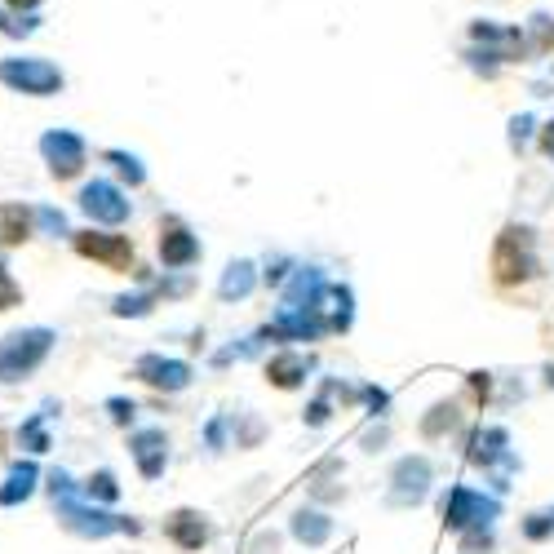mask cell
Instances as JSON below:
<instances>
[{
  "instance_id": "6da1fadb",
  "label": "cell",
  "mask_w": 554,
  "mask_h": 554,
  "mask_svg": "<svg viewBox=\"0 0 554 554\" xmlns=\"http://www.w3.org/2000/svg\"><path fill=\"white\" fill-rule=\"evenodd\" d=\"M49 346H54L49 328H23V333L0 337V382H23L27 373H36Z\"/></svg>"
},
{
  "instance_id": "7a4b0ae2",
  "label": "cell",
  "mask_w": 554,
  "mask_h": 554,
  "mask_svg": "<svg viewBox=\"0 0 554 554\" xmlns=\"http://www.w3.org/2000/svg\"><path fill=\"white\" fill-rule=\"evenodd\" d=\"M0 80L32 98H49L63 89V71L54 63H45V58H5V63H0Z\"/></svg>"
},
{
  "instance_id": "3957f363",
  "label": "cell",
  "mask_w": 554,
  "mask_h": 554,
  "mask_svg": "<svg viewBox=\"0 0 554 554\" xmlns=\"http://www.w3.org/2000/svg\"><path fill=\"white\" fill-rule=\"evenodd\" d=\"M76 253H85V258L111 266V271H125V266L133 262V244L125 240V235H102V231H80L76 235Z\"/></svg>"
},
{
  "instance_id": "277c9868",
  "label": "cell",
  "mask_w": 554,
  "mask_h": 554,
  "mask_svg": "<svg viewBox=\"0 0 554 554\" xmlns=\"http://www.w3.org/2000/svg\"><path fill=\"white\" fill-rule=\"evenodd\" d=\"M40 151H45L54 178H71V173H80V164H85V142H80L76 133H67V129L45 133V138H40Z\"/></svg>"
},
{
  "instance_id": "5b68a950",
  "label": "cell",
  "mask_w": 554,
  "mask_h": 554,
  "mask_svg": "<svg viewBox=\"0 0 554 554\" xmlns=\"http://www.w3.org/2000/svg\"><path fill=\"white\" fill-rule=\"evenodd\" d=\"M80 204H85L89 218H102V222H120L129 213V204L120 200V191L107 187V182H89L85 196H80Z\"/></svg>"
},
{
  "instance_id": "8992f818",
  "label": "cell",
  "mask_w": 554,
  "mask_h": 554,
  "mask_svg": "<svg viewBox=\"0 0 554 554\" xmlns=\"http://www.w3.org/2000/svg\"><path fill=\"white\" fill-rule=\"evenodd\" d=\"M27 231H32V213L23 204H5L0 209V244H23Z\"/></svg>"
},
{
  "instance_id": "52a82bcc",
  "label": "cell",
  "mask_w": 554,
  "mask_h": 554,
  "mask_svg": "<svg viewBox=\"0 0 554 554\" xmlns=\"http://www.w3.org/2000/svg\"><path fill=\"white\" fill-rule=\"evenodd\" d=\"M36 488V466L27 461V466H14L9 470V484L0 488V506H18V501H27Z\"/></svg>"
},
{
  "instance_id": "ba28073f",
  "label": "cell",
  "mask_w": 554,
  "mask_h": 554,
  "mask_svg": "<svg viewBox=\"0 0 554 554\" xmlns=\"http://www.w3.org/2000/svg\"><path fill=\"white\" fill-rule=\"evenodd\" d=\"M182 235H187V231H173V235H164V240H160L164 262H173V266H178V262H187L191 253H196V249H191V240H182Z\"/></svg>"
},
{
  "instance_id": "9c48e42d",
  "label": "cell",
  "mask_w": 554,
  "mask_h": 554,
  "mask_svg": "<svg viewBox=\"0 0 554 554\" xmlns=\"http://www.w3.org/2000/svg\"><path fill=\"white\" fill-rule=\"evenodd\" d=\"M18 297H23V289L14 284V275L0 266V311H9V306H18Z\"/></svg>"
},
{
  "instance_id": "30bf717a",
  "label": "cell",
  "mask_w": 554,
  "mask_h": 554,
  "mask_svg": "<svg viewBox=\"0 0 554 554\" xmlns=\"http://www.w3.org/2000/svg\"><path fill=\"white\" fill-rule=\"evenodd\" d=\"M107 160H111V164H116V169H120V173H129V178H133V182H138V178H142V169H138V160H129V156H120V151H111V156H107Z\"/></svg>"
},
{
  "instance_id": "8fae6325",
  "label": "cell",
  "mask_w": 554,
  "mask_h": 554,
  "mask_svg": "<svg viewBox=\"0 0 554 554\" xmlns=\"http://www.w3.org/2000/svg\"><path fill=\"white\" fill-rule=\"evenodd\" d=\"M23 439L32 444V453H45V435H40V426H36V422H27V426H23Z\"/></svg>"
},
{
  "instance_id": "7c38bea8",
  "label": "cell",
  "mask_w": 554,
  "mask_h": 554,
  "mask_svg": "<svg viewBox=\"0 0 554 554\" xmlns=\"http://www.w3.org/2000/svg\"><path fill=\"white\" fill-rule=\"evenodd\" d=\"M9 9H36V0H5Z\"/></svg>"
}]
</instances>
